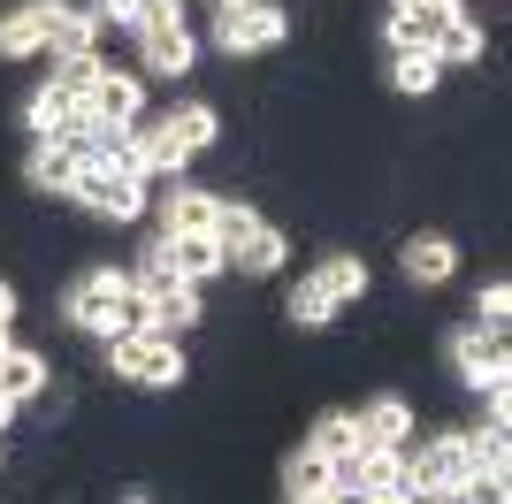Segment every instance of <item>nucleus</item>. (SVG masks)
<instances>
[{
  "mask_svg": "<svg viewBox=\"0 0 512 504\" xmlns=\"http://www.w3.org/2000/svg\"><path fill=\"white\" fill-rule=\"evenodd\" d=\"M146 291H130V275L115 268H92L69 283V321L85 336H146Z\"/></svg>",
  "mask_w": 512,
  "mask_h": 504,
  "instance_id": "obj_1",
  "label": "nucleus"
},
{
  "mask_svg": "<svg viewBox=\"0 0 512 504\" xmlns=\"http://www.w3.org/2000/svg\"><path fill=\"white\" fill-rule=\"evenodd\" d=\"M107 367L138 390H176L184 382V352H176V336H107Z\"/></svg>",
  "mask_w": 512,
  "mask_h": 504,
  "instance_id": "obj_2",
  "label": "nucleus"
},
{
  "mask_svg": "<svg viewBox=\"0 0 512 504\" xmlns=\"http://www.w3.org/2000/svg\"><path fill=\"white\" fill-rule=\"evenodd\" d=\"M451 352V367H459V382H467V390H490V382H512V352H505V329H459L444 344Z\"/></svg>",
  "mask_w": 512,
  "mask_h": 504,
  "instance_id": "obj_3",
  "label": "nucleus"
},
{
  "mask_svg": "<svg viewBox=\"0 0 512 504\" xmlns=\"http://www.w3.org/2000/svg\"><path fill=\"white\" fill-rule=\"evenodd\" d=\"M192 62H199V39L184 31V16H176V8L146 16V31H138V69H153V77H184Z\"/></svg>",
  "mask_w": 512,
  "mask_h": 504,
  "instance_id": "obj_4",
  "label": "nucleus"
},
{
  "mask_svg": "<svg viewBox=\"0 0 512 504\" xmlns=\"http://www.w3.org/2000/svg\"><path fill=\"white\" fill-rule=\"evenodd\" d=\"M85 214H100V222H138L146 214V184L138 176H107V168L85 161V176H77V191H69Z\"/></svg>",
  "mask_w": 512,
  "mask_h": 504,
  "instance_id": "obj_5",
  "label": "nucleus"
},
{
  "mask_svg": "<svg viewBox=\"0 0 512 504\" xmlns=\"http://www.w3.org/2000/svg\"><path fill=\"white\" fill-rule=\"evenodd\" d=\"M283 8L276 0H253V8H222V23H214V39H222V54H268V46H283Z\"/></svg>",
  "mask_w": 512,
  "mask_h": 504,
  "instance_id": "obj_6",
  "label": "nucleus"
},
{
  "mask_svg": "<svg viewBox=\"0 0 512 504\" xmlns=\"http://www.w3.org/2000/svg\"><path fill=\"white\" fill-rule=\"evenodd\" d=\"M85 115H92L100 130H130L138 115H146V84L130 77V69H107V77L85 92Z\"/></svg>",
  "mask_w": 512,
  "mask_h": 504,
  "instance_id": "obj_7",
  "label": "nucleus"
},
{
  "mask_svg": "<svg viewBox=\"0 0 512 504\" xmlns=\"http://www.w3.org/2000/svg\"><path fill=\"white\" fill-rule=\"evenodd\" d=\"M54 16H62V0H23V8H8V16H0V54H8V62H31V54H46V39H54Z\"/></svg>",
  "mask_w": 512,
  "mask_h": 504,
  "instance_id": "obj_8",
  "label": "nucleus"
},
{
  "mask_svg": "<svg viewBox=\"0 0 512 504\" xmlns=\"http://www.w3.org/2000/svg\"><path fill=\"white\" fill-rule=\"evenodd\" d=\"M352 420H360V451H406V436H413V405L398 398V390L367 398Z\"/></svg>",
  "mask_w": 512,
  "mask_h": 504,
  "instance_id": "obj_9",
  "label": "nucleus"
},
{
  "mask_svg": "<svg viewBox=\"0 0 512 504\" xmlns=\"http://www.w3.org/2000/svg\"><path fill=\"white\" fill-rule=\"evenodd\" d=\"M467 474H474L467 436H428L421 451H413V482H421V489H459Z\"/></svg>",
  "mask_w": 512,
  "mask_h": 504,
  "instance_id": "obj_10",
  "label": "nucleus"
},
{
  "mask_svg": "<svg viewBox=\"0 0 512 504\" xmlns=\"http://www.w3.org/2000/svg\"><path fill=\"white\" fill-rule=\"evenodd\" d=\"M77 176H85V146H69V138H39V153H31V191L69 199Z\"/></svg>",
  "mask_w": 512,
  "mask_h": 504,
  "instance_id": "obj_11",
  "label": "nucleus"
},
{
  "mask_svg": "<svg viewBox=\"0 0 512 504\" xmlns=\"http://www.w3.org/2000/svg\"><path fill=\"white\" fill-rule=\"evenodd\" d=\"M306 291L337 314V306H352V298H367V260L360 252H337V260H321L314 275H306Z\"/></svg>",
  "mask_w": 512,
  "mask_h": 504,
  "instance_id": "obj_12",
  "label": "nucleus"
},
{
  "mask_svg": "<svg viewBox=\"0 0 512 504\" xmlns=\"http://www.w3.org/2000/svg\"><path fill=\"white\" fill-rule=\"evenodd\" d=\"M329 489H337V459H321V451H291V466H283V497L291 504H321L329 497Z\"/></svg>",
  "mask_w": 512,
  "mask_h": 504,
  "instance_id": "obj_13",
  "label": "nucleus"
},
{
  "mask_svg": "<svg viewBox=\"0 0 512 504\" xmlns=\"http://www.w3.org/2000/svg\"><path fill=\"white\" fill-rule=\"evenodd\" d=\"M406 482H413L406 451H360V459H352V489H367V497H398Z\"/></svg>",
  "mask_w": 512,
  "mask_h": 504,
  "instance_id": "obj_14",
  "label": "nucleus"
},
{
  "mask_svg": "<svg viewBox=\"0 0 512 504\" xmlns=\"http://www.w3.org/2000/svg\"><path fill=\"white\" fill-rule=\"evenodd\" d=\"M398 268H406L413 283H444V275L459 268V245H451V237H436V230H421V237H406Z\"/></svg>",
  "mask_w": 512,
  "mask_h": 504,
  "instance_id": "obj_15",
  "label": "nucleus"
},
{
  "mask_svg": "<svg viewBox=\"0 0 512 504\" xmlns=\"http://www.w3.org/2000/svg\"><path fill=\"white\" fill-rule=\"evenodd\" d=\"M161 222H169L161 237H214L222 199H214V191H169V214H161Z\"/></svg>",
  "mask_w": 512,
  "mask_h": 504,
  "instance_id": "obj_16",
  "label": "nucleus"
},
{
  "mask_svg": "<svg viewBox=\"0 0 512 504\" xmlns=\"http://www.w3.org/2000/svg\"><path fill=\"white\" fill-rule=\"evenodd\" d=\"M46 390V359L31 352V344H8V352H0V398L8 405H31Z\"/></svg>",
  "mask_w": 512,
  "mask_h": 504,
  "instance_id": "obj_17",
  "label": "nucleus"
},
{
  "mask_svg": "<svg viewBox=\"0 0 512 504\" xmlns=\"http://www.w3.org/2000/svg\"><path fill=\"white\" fill-rule=\"evenodd\" d=\"M153 252H161V260H169L184 283H207V275H222V245H214V237H161Z\"/></svg>",
  "mask_w": 512,
  "mask_h": 504,
  "instance_id": "obj_18",
  "label": "nucleus"
},
{
  "mask_svg": "<svg viewBox=\"0 0 512 504\" xmlns=\"http://www.w3.org/2000/svg\"><path fill=\"white\" fill-rule=\"evenodd\" d=\"M46 54H54V62H62V54H100V16H92V8H62Z\"/></svg>",
  "mask_w": 512,
  "mask_h": 504,
  "instance_id": "obj_19",
  "label": "nucleus"
},
{
  "mask_svg": "<svg viewBox=\"0 0 512 504\" xmlns=\"http://www.w3.org/2000/svg\"><path fill=\"white\" fill-rule=\"evenodd\" d=\"M428 54H436V69H467V62H482V23H474V16H451L444 31H436V46H428Z\"/></svg>",
  "mask_w": 512,
  "mask_h": 504,
  "instance_id": "obj_20",
  "label": "nucleus"
},
{
  "mask_svg": "<svg viewBox=\"0 0 512 504\" xmlns=\"http://www.w3.org/2000/svg\"><path fill=\"white\" fill-rule=\"evenodd\" d=\"M130 130H138V123H130ZM138 153H146V184H153V176H184V161H192V153H184V138H176L169 123L138 130Z\"/></svg>",
  "mask_w": 512,
  "mask_h": 504,
  "instance_id": "obj_21",
  "label": "nucleus"
},
{
  "mask_svg": "<svg viewBox=\"0 0 512 504\" xmlns=\"http://www.w3.org/2000/svg\"><path fill=\"white\" fill-rule=\"evenodd\" d=\"M192 321H199V283H176V291H161V298H153L146 329H153V336H184Z\"/></svg>",
  "mask_w": 512,
  "mask_h": 504,
  "instance_id": "obj_22",
  "label": "nucleus"
},
{
  "mask_svg": "<svg viewBox=\"0 0 512 504\" xmlns=\"http://www.w3.org/2000/svg\"><path fill=\"white\" fill-rule=\"evenodd\" d=\"M306 451H321V459H352V451H360V420H352V413H321L314 436H306Z\"/></svg>",
  "mask_w": 512,
  "mask_h": 504,
  "instance_id": "obj_23",
  "label": "nucleus"
},
{
  "mask_svg": "<svg viewBox=\"0 0 512 504\" xmlns=\"http://www.w3.org/2000/svg\"><path fill=\"white\" fill-rule=\"evenodd\" d=\"M161 123L184 138V153H207L214 138H222V123H214V107L207 100H192V107H176V115H161Z\"/></svg>",
  "mask_w": 512,
  "mask_h": 504,
  "instance_id": "obj_24",
  "label": "nucleus"
},
{
  "mask_svg": "<svg viewBox=\"0 0 512 504\" xmlns=\"http://www.w3.org/2000/svg\"><path fill=\"white\" fill-rule=\"evenodd\" d=\"M230 268H237V275H276V268H283V237L268 230V222H260V230L230 252Z\"/></svg>",
  "mask_w": 512,
  "mask_h": 504,
  "instance_id": "obj_25",
  "label": "nucleus"
},
{
  "mask_svg": "<svg viewBox=\"0 0 512 504\" xmlns=\"http://www.w3.org/2000/svg\"><path fill=\"white\" fill-rule=\"evenodd\" d=\"M100 77H107L100 54H62V62H54V92H69V100H85Z\"/></svg>",
  "mask_w": 512,
  "mask_h": 504,
  "instance_id": "obj_26",
  "label": "nucleus"
},
{
  "mask_svg": "<svg viewBox=\"0 0 512 504\" xmlns=\"http://www.w3.org/2000/svg\"><path fill=\"white\" fill-rule=\"evenodd\" d=\"M253 230H260V214L245 207V199H222V222H214V245H222V268H230V252L245 245Z\"/></svg>",
  "mask_w": 512,
  "mask_h": 504,
  "instance_id": "obj_27",
  "label": "nucleus"
},
{
  "mask_svg": "<svg viewBox=\"0 0 512 504\" xmlns=\"http://www.w3.org/2000/svg\"><path fill=\"white\" fill-rule=\"evenodd\" d=\"M467 459H474V474H505L512 428H474V436H467Z\"/></svg>",
  "mask_w": 512,
  "mask_h": 504,
  "instance_id": "obj_28",
  "label": "nucleus"
},
{
  "mask_svg": "<svg viewBox=\"0 0 512 504\" xmlns=\"http://www.w3.org/2000/svg\"><path fill=\"white\" fill-rule=\"evenodd\" d=\"M436 77H444L436 54H390V84L398 92H436Z\"/></svg>",
  "mask_w": 512,
  "mask_h": 504,
  "instance_id": "obj_29",
  "label": "nucleus"
},
{
  "mask_svg": "<svg viewBox=\"0 0 512 504\" xmlns=\"http://www.w3.org/2000/svg\"><path fill=\"white\" fill-rule=\"evenodd\" d=\"M505 321H512V283H490L474 298V329H505Z\"/></svg>",
  "mask_w": 512,
  "mask_h": 504,
  "instance_id": "obj_30",
  "label": "nucleus"
},
{
  "mask_svg": "<svg viewBox=\"0 0 512 504\" xmlns=\"http://www.w3.org/2000/svg\"><path fill=\"white\" fill-rule=\"evenodd\" d=\"M176 283H184V275H176V268H169V260H161V252H153L146 268L130 275V291H146V306H153V298H161V291H176Z\"/></svg>",
  "mask_w": 512,
  "mask_h": 504,
  "instance_id": "obj_31",
  "label": "nucleus"
},
{
  "mask_svg": "<svg viewBox=\"0 0 512 504\" xmlns=\"http://www.w3.org/2000/svg\"><path fill=\"white\" fill-rule=\"evenodd\" d=\"M283 314L299 321V329H321V321H329V306H321V298H314V291H306V283H299V291H291V306H283Z\"/></svg>",
  "mask_w": 512,
  "mask_h": 504,
  "instance_id": "obj_32",
  "label": "nucleus"
},
{
  "mask_svg": "<svg viewBox=\"0 0 512 504\" xmlns=\"http://www.w3.org/2000/svg\"><path fill=\"white\" fill-rule=\"evenodd\" d=\"M467 497L474 504H512V482L505 474H467Z\"/></svg>",
  "mask_w": 512,
  "mask_h": 504,
  "instance_id": "obj_33",
  "label": "nucleus"
},
{
  "mask_svg": "<svg viewBox=\"0 0 512 504\" xmlns=\"http://www.w3.org/2000/svg\"><path fill=\"white\" fill-rule=\"evenodd\" d=\"M8 321H16V291H8V283H0V329H8Z\"/></svg>",
  "mask_w": 512,
  "mask_h": 504,
  "instance_id": "obj_34",
  "label": "nucleus"
},
{
  "mask_svg": "<svg viewBox=\"0 0 512 504\" xmlns=\"http://www.w3.org/2000/svg\"><path fill=\"white\" fill-rule=\"evenodd\" d=\"M8 413H16V405H8V398H0V428H8Z\"/></svg>",
  "mask_w": 512,
  "mask_h": 504,
  "instance_id": "obj_35",
  "label": "nucleus"
},
{
  "mask_svg": "<svg viewBox=\"0 0 512 504\" xmlns=\"http://www.w3.org/2000/svg\"><path fill=\"white\" fill-rule=\"evenodd\" d=\"M222 8H253V0H222Z\"/></svg>",
  "mask_w": 512,
  "mask_h": 504,
  "instance_id": "obj_36",
  "label": "nucleus"
},
{
  "mask_svg": "<svg viewBox=\"0 0 512 504\" xmlns=\"http://www.w3.org/2000/svg\"><path fill=\"white\" fill-rule=\"evenodd\" d=\"M0 352H8V329H0Z\"/></svg>",
  "mask_w": 512,
  "mask_h": 504,
  "instance_id": "obj_37",
  "label": "nucleus"
},
{
  "mask_svg": "<svg viewBox=\"0 0 512 504\" xmlns=\"http://www.w3.org/2000/svg\"><path fill=\"white\" fill-rule=\"evenodd\" d=\"M161 8H176V0H161Z\"/></svg>",
  "mask_w": 512,
  "mask_h": 504,
  "instance_id": "obj_38",
  "label": "nucleus"
}]
</instances>
